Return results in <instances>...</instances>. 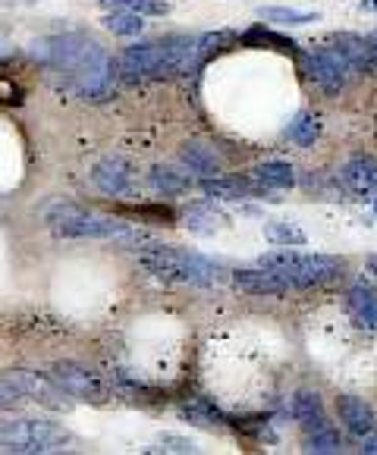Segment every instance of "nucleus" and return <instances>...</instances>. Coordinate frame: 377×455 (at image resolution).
<instances>
[{
	"label": "nucleus",
	"mask_w": 377,
	"mask_h": 455,
	"mask_svg": "<svg viewBox=\"0 0 377 455\" xmlns=\"http://www.w3.org/2000/svg\"><path fill=\"white\" fill-rule=\"evenodd\" d=\"M35 57L60 82L88 104H104L114 98L120 67L108 54V47L88 32H63L35 41Z\"/></svg>",
	"instance_id": "1"
},
{
	"label": "nucleus",
	"mask_w": 377,
	"mask_h": 455,
	"mask_svg": "<svg viewBox=\"0 0 377 455\" xmlns=\"http://www.w3.org/2000/svg\"><path fill=\"white\" fill-rule=\"evenodd\" d=\"M198 35H164V38L129 44L120 54V79L135 85L145 79H167V76L196 73Z\"/></svg>",
	"instance_id": "2"
},
{
	"label": "nucleus",
	"mask_w": 377,
	"mask_h": 455,
	"mask_svg": "<svg viewBox=\"0 0 377 455\" xmlns=\"http://www.w3.org/2000/svg\"><path fill=\"white\" fill-rule=\"evenodd\" d=\"M47 227L54 229V235L60 239H116L123 245L141 248L148 245L151 233L139 227L132 220H123V217H104L94 214V211L82 208V204H73V201H60L54 208L44 214Z\"/></svg>",
	"instance_id": "3"
},
{
	"label": "nucleus",
	"mask_w": 377,
	"mask_h": 455,
	"mask_svg": "<svg viewBox=\"0 0 377 455\" xmlns=\"http://www.w3.org/2000/svg\"><path fill=\"white\" fill-rule=\"evenodd\" d=\"M141 267L155 274L157 280L182 283V286H217L223 280V267L202 251H188L180 245H161L148 242L141 245Z\"/></svg>",
	"instance_id": "4"
},
{
	"label": "nucleus",
	"mask_w": 377,
	"mask_h": 455,
	"mask_svg": "<svg viewBox=\"0 0 377 455\" xmlns=\"http://www.w3.org/2000/svg\"><path fill=\"white\" fill-rule=\"evenodd\" d=\"M258 264L274 274H280L293 289H311L333 283L346 274V258L337 255H311V251H293V248H277L258 258Z\"/></svg>",
	"instance_id": "5"
},
{
	"label": "nucleus",
	"mask_w": 377,
	"mask_h": 455,
	"mask_svg": "<svg viewBox=\"0 0 377 455\" xmlns=\"http://www.w3.org/2000/svg\"><path fill=\"white\" fill-rule=\"evenodd\" d=\"M73 443L63 424L44 421V418H16V421L0 424V452L35 455V452H54Z\"/></svg>",
	"instance_id": "6"
},
{
	"label": "nucleus",
	"mask_w": 377,
	"mask_h": 455,
	"mask_svg": "<svg viewBox=\"0 0 377 455\" xmlns=\"http://www.w3.org/2000/svg\"><path fill=\"white\" fill-rule=\"evenodd\" d=\"M47 377L63 389L73 402H85V405H108L114 399V389L108 387L98 371L85 368L79 362H54L47 368Z\"/></svg>",
	"instance_id": "7"
},
{
	"label": "nucleus",
	"mask_w": 377,
	"mask_h": 455,
	"mask_svg": "<svg viewBox=\"0 0 377 455\" xmlns=\"http://www.w3.org/2000/svg\"><path fill=\"white\" fill-rule=\"evenodd\" d=\"M299 63H302V69L309 73V79L315 82L324 94H340L352 82V76H356V69L349 67V60H346L333 44L315 47V51L302 54V60Z\"/></svg>",
	"instance_id": "8"
},
{
	"label": "nucleus",
	"mask_w": 377,
	"mask_h": 455,
	"mask_svg": "<svg viewBox=\"0 0 377 455\" xmlns=\"http://www.w3.org/2000/svg\"><path fill=\"white\" fill-rule=\"evenodd\" d=\"M205 198H217V201H245V198H261V201H280L274 198V188L261 186L258 180L249 176H205L198 182Z\"/></svg>",
	"instance_id": "9"
},
{
	"label": "nucleus",
	"mask_w": 377,
	"mask_h": 455,
	"mask_svg": "<svg viewBox=\"0 0 377 455\" xmlns=\"http://www.w3.org/2000/svg\"><path fill=\"white\" fill-rule=\"evenodd\" d=\"M92 182L98 186V192L110 195V198H123V195H129L135 186V167L126 157L110 155L92 167Z\"/></svg>",
	"instance_id": "10"
},
{
	"label": "nucleus",
	"mask_w": 377,
	"mask_h": 455,
	"mask_svg": "<svg viewBox=\"0 0 377 455\" xmlns=\"http://www.w3.org/2000/svg\"><path fill=\"white\" fill-rule=\"evenodd\" d=\"M233 286L245 295H261V299H283V295H290V283L283 280L280 274L268 267H243V270H233Z\"/></svg>",
	"instance_id": "11"
},
{
	"label": "nucleus",
	"mask_w": 377,
	"mask_h": 455,
	"mask_svg": "<svg viewBox=\"0 0 377 455\" xmlns=\"http://www.w3.org/2000/svg\"><path fill=\"white\" fill-rule=\"evenodd\" d=\"M330 44L337 47L340 54L349 60V67L356 69V76H374L377 79V47L368 41V35L337 32L333 38H330Z\"/></svg>",
	"instance_id": "12"
},
{
	"label": "nucleus",
	"mask_w": 377,
	"mask_h": 455,
	"mask_svg": "<svg viewBox=\"0 0 377 455\" xmlns=\"http://www.w3.org/2000/svg\"><path fill=\"white\" fill-rule=\"evenodd\" d=\"M337 418L352 436H368L377 430V415L368 402L358 395H337Z\"/></svg>",
	"instance_id": "13"
},
{
	"label": "nucleus",
	"mask_w": 377,
	"mask_h": 455,
	"mask_svg": "<svg viewBox=\"0 0 377 455\" xmlns=\"http://www.w3.org/2000/svg\"><path fill=\"white\" fill-rule=\"evenodd\" d=\"M239 44L243 47H261V51H277V54L296 57V60H302V54H305L296 41L286 38V35H280V32H274V28H268L264 22L245 28V32L239 35Z\"/></svg>",
	"instance_id": "14"
},
{
	"label": "nucleus",
	"mask_w": 377,
	"mask_h": 455,
	"mask_svg": "<svg viewBox=\"0 0 377 455\" xmlns=\"http://www.w3.org/2000/svg\"><path fill=\"white\" fill-rule=\"evenodd\" d=\"M290 415L293 421L302 427V434H311V430L317 427H327V415H324V402L321 395L315 393V389H299L296 395H293L290 402Z\"/></svg>",
	"instance_id": "15"
},
{
	"label": "nucleus",
	"mask_w": 377,
	"mask_h": 455,
	"mask_svg": "<svg viewBox=\"0 0 377 455\" xmlns=\"http://www.w3.org/2000/svg\"><path fill=\"white\" fill-rule=\"evenodd\" d=\"M346 308H349L352 321L358 327L377 333V292L368 283H352L349 292H346Z\"/></svg>",
	"instance_id": "16"
},
{
	"label": "nucleus",
	"mask_w": 377,
	"mask_h": 455,
	"mask_svg": "<svg viewBox=\"0 0 377 455\" xmlns=\"http://www.w3.org/2000/svg\"><path fill=\"white\" fill-rule=\"evenodd\" d=\"M340 180L358 195H374L377 192V161L374 157H349L340 170Z\"/></svg>",
	"instance_id": "17"
},
{
	"label": "nucleus",
	"mask_w": 377,
	"mask_h": 455,
	"mask_svg": "<svg viewBox=\"0 0 377 455\" xmlns=\"http://www.w3.org/2000/svg\"><path fill=\"white\" fill-rule=\"evenodd\" d=\"M180 161L186 164L192 173L202 176V180L205 176H221L223 173L221 155H217L214 148L202 145V141H186V145L180 148Z\"/></svg>",
	"instance_id": "18"
},
{
	"label": "nucleus",
	"mask_w": 377,
	"mask_h": 455,
	"mask_svg": "<svg viewBox=\"0 0 377 455\" xmlns=\"http://www.w3.org/2000/svg\"><path fill=\"white\" fill-rule=\"evenodd\" d=\"M114 211L141 227H176V211L170 204H116Z\"/></svg>",
	"instance_id": "19"
},
{
	"label": "nucleus",
	"mask_w": 377,
	"mask_h": 455,
	"mask_svg": "<svg viewBox=\"0 0 377 455\" xmlns=\"http://www.w3.org/2000/svg\"><path fill=\"white\" fill-rule=\"evenodd\" d=\"M186 227L198 235H214L217 229L227 227V214L214 208V198L211 201H196L186 208Z\"/></svg>",
	"instance_id": "20"
},
{
	"label": "nucleus",
	"mask_w": 377,
	"mask_h": 455,
	"mask_svg": "<svg viewBox=\"0 0 377 455\" xmlns=\"http://www.w3.org/2000/svg\"><path fill=\"white\" fill-rule=\"evenodd\" d=\"M239 44V35L229 32V28H217V32H205L198 35V54H196V67L202 69L205 63H211L217 54H223L227 47Z\"/></svg>",
	"instance_id": "21"
},
{
	"label": "nucleus",
	"mask_w": 377,
	"mask_h": 455,
	"mask_svg": "<svg viewBox=\"0 0 377 455\" xmlns=\"http://www.w3.org/2000/svg\"><path fill=\"white\" fill-rule=\"evenodd\" d=\"M252 180H258L268 188H293L296 186V170L286 161H268L252 170Z\"/></svg>",
	"instance_id": "22"
},
{
	"label": "nucleus",
	"mask_w": 377,
	"mask_h": 455,
	"mask_svg": "<svg viewBox=\"0 0 377 455\" xmlns=\"http://www.w3.org/2000/svg\"><path fill=\"white\" fill-rule=\"evenodd\" d=\"M286 139L299 148H311L321 139V120H317L315 114H309V110H302V114L293 116V123L286 126Z\"/></svg>",
	"instance_id": "23"
},
{
	"label": "nucleus",
	"mask_w": 377,
	"mask_h": 455,
	"mask_svg": "<svg viewBox=\"0 0 377 455\" xmlns=\"http://www.w3.org/2000/svg\"><path fill=\"white\" fill-rule=\"evenodd\" d=\"M258 20L274 22V26H309V22L321 20V13L296 7H258Z\"/></svg>",
	"instance_id": "24"
},
{
	"label": "nucleus",
	"mask_w": 377,
	"mask_h": 455,
	"mask_svg": "<svg viewBox=\"0 0 377 455\" xmlns=\"http://www.w3.org/2000/svg\"><path fill=\"white\" fill-rule=\"evenodd\" d=\"M148 182H151V188L161 195H182L192 188V180L173 167H155L148 173Z\"/></svg>",
	"instance_id": "25"
},
{
	"label": "nucleus",
	"mask_w": 377,
	"mask_h": 455,
	"mask_svg": "<svg viewBox=\"0 0 377 455\" xmlns=\"http://www.w3.org/2000/svg\"><path fill=\"white\" fill-rule=\"evenodd\" d=\"M264 235L280 248H299L309 242L305 229H299L296 223H290V220H268L264 223Z\"/></svg>",
	"instance_id": "26"
},
{
	"label": "nucleus",
	"mask_w": 377,
	"mask_h": 455,
	"mask_svg": "<svg viewBox=\"0 0 377 455\" xmlns=\"http://www.w3.org/2000/svg\"><path fill=\"white\" fill-rule=\"evenodd\" d=\"M305 452H315V455H333L343 449V436H340V430L333 427V424H327V427H317L311 430V434H305Z\"/></svg>",
	"instance_id": "27"
},
{
	"label": "nucleus",
	"mask_w": 377,
	"mask_h": 455,
	"mask_svg": "<svg viewBox=\"0 0 377 455\" xmlns=\"http://www.w3.org/2000/svg\"><path fill=\"white\" fill-rule=\"evenodd\" d=\"M104 28L108 32H114V35H123V38H132V35H141L145 32V16H139V13H129V10H110L108 16H104Z\"/></svg>",
	"instance_id": "28"
},
{
	"label": "nucleus",
	"mask_w": 377,
	"mask_h": 455,
	"mask_svg": "<svg viewBox=\"0 0 377 455\" xmlns=\"http://www.w3.org/2000/svg\"><path fill=\"white\" fill-rule=\"evenodd\" d=\"M98 4L108 10H129V13H139V16H167L170 13L167 0H98Z\"/></svg>",
	"instance_id": "29"
},
{
	"label": "nucleus",
	"mask_w": 377,
	"mask_h": 455,
	"mask_svg": "<svg viewBox=\"0 0 377 455\" xmlns=\"http://www.w3.org/2000/svg\"><path fill=\"white\" fill-rule=\"evenodd\" d=\"M26 393H22V387L16 383V377L10 374H0V411H13L20 409V405H26Z\"/></svg>",
	"instance_id": "30"
},
{
	"label": "nucleus",
	"mask_w": 377,
	"mask_h": 455,
	"mask_svg": "<svg viewBox=\"0 0 377 455\" xmlns=\"http://www.w3.org/2000/svg\"><path fill=\"white\" fill-rule=\"evenodd\" d=\"M22 98H26V92H22L20 82L0 73V108H20Z\"/></svg>",
	"instance_id": "31"
},
{
	"label": "nucleus",
	"mask_w": 377,
	"mask_h": 455,
	"mask_svg": "<svg viewBox=\"0 0 377 455\" xmlns=\"http://www.w3.org/2000/svg\"><path fill=\"white\" fill-rule=\"evenodd\" d=\"M161 446L167 449V452H196V443L186 440V436H173V434H164Z\"/></svg>",
	"instance_id": "32"
},
{
	"label": "nucleus",
	"mask_w": 377,
	"mask_h": 455,
	"mask_svg": "<svg viewBox=\"0 0 377 455\" xmlns=\"http://www.w3.org/2000/svg\"><path fill=\"white\" fill-rule=\"evenodd\" d=\"M362 452L377 455V430H374V434H368V436H362Z\"/></svg>",
	"instance_id": "33"
},
{
	"label": "nucleus",
	"mask_w": 377,
	"mask_h": 455,
	"mask_svg": "<svg viewBox=\"0 0 377 455\" xmlns=\"http://www.w3.org/2000/svg\"><path fill=\"white\" fill-rule=\"evenodd\" d=\"M358 10H365V13H377V0H362Z\"/></svg>",
	"instance_id": "34"
},
{
	"label": "nucleus",
	"mask_w": 377,
	"mask_h": 455,
	"mask_svg": "<svg viewBox=\"0 0 377 455\" xmlns=\"http://www.w3.org/2000/svg\"><path fill=\"white\" fill-rule=\"evenodd\" d=\"M368 267H371V274L377 276V255H368Z\"/></svg>",
	"instance_id": "35"
},
{
	"label": "nucleus",
	"mask_w": 377,
	"mask_h": 455,
	"mask_svg": "<svg viewBox=\"0 0 377 455\" xmlns=\"http://www.w3.org/2000/svg\"><path fill=\"white\" fill-rule=\"evenodd\" d=\"M368 41H371V44H374V47H377V28H374V32H371V35H368Z\"/></svg>",
	"instance_id": "36"
},
{
	"label": "nucleus",
	"mask_w": 377,
	"mask_h": 455,
	"mask_svg": "<svg viewBox=\"0 0 377 455\" xmlns=\"http://www.w3.org/2000/svg\"><path fill=\"white\" fill-rule=\"evenodd\" d=\"M371 208H374V214H377V192H374V198H371Z\"/></svg>",
	"instance_id": "37"
}]
</instances>
